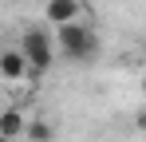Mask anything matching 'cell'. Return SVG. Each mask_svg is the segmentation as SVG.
Instances as JSON below:
<instances>
[{
    "label": "cell",
    "instance_id": "5",
    "mask_svg": "<svg viewBox=\"0 0 146 142\" xmlns=\"http://www.w3.org/2000/svg\"><path fill=\"white\" fill-rule=\"evenodd\" d=\"M24 126H28V118L24 111H16V107H8V111H0V138H20L24 134Z\"/></svg>",
    "mask_w": 146,
    "mask_h": 142
},
{
    "label": "cell",
    "instance_id": "4",
    "mask_svg": "<svg viewBox=\"0 0 146 142\" xmlns=\"http://www.w3.org/2000/svg\"><path fill=\"white\" fill-rule=\"evenodd\" d=\"M79 12H83V0H48V20L55 28L59 24H71Z\"/></svg>",
    "mask_w": 146,
    "mask_h": 142
},
{
    "label": "cell",
    "instance_id": "1",
    "mask_svg": "<svg viewBox=\"0 0 146 142\" xmlns=\"http://www.w3.org/2000/svg\"><path fill=\"white\" fill-rule=\"evenodd\" d=\"M51 44L59 47L71 63H87V59H95L99 55V36H95V28H87V24H59L55 28V36H51Z\"/></svg>",
    "mask_w": 146,
    "mask_h": 142
},
{
    "label": "cell",
    "instance_id": "2",
    "mask_svg": "<svg viewBox=\"0 0 146 142\" xmlns=\"http://www.w3.org/2000/svg\"><path fill=\"white\" fill-rule=\"evenodd\" d=\"M20 51L28 59V75H44L51 67V59H55V44H51V36L44 28H28L24 40H20Z\"/></svg>",
    "mask_w": 146,
    "mask_h": 142
},
{
    "label": "cell",
    "instance_id": "8",
    "mask_svg": "<svg viewBox=\"0 0 146 142\" xmlns=\"http://www.w3.org/2000/svg\"><path fill=\"white\" fill-rule=\"evenodd\" d=\"M0 142H12V138H0Z\"/></svg>",
    "mask_w": 146,
    "mask_h": 142
},
{
    "label": "cell",
    "instance_id": "6",
    "mask_svg": "<svg viewBox=\"0 0 146 142\" xmlns=\"http://www.w3.org/2000/svg\"><path fill=\"white\" fill-rule=\"evenodd\" d=\"M24 138H28V142H51V126L44 122V118H36V122L24 126Z\"/></svg>",
    "mask_w": 146,
    "mask_h": 142
},
{
    "label": "cell",
    "instance_id": "7",
    "mask_svg": "<svg viewBox=\"0 0 146 142\" xmlns=\"http://www.w3.org/2000/svg\"><path fill=\"white\" fill-rule=\"evenodd\" d=\"M138 126H142V130H146V111H142V115H138Z\"/></svg>",
    "mask_w": 146,
    "mask_h": 142
},
{
    "label": "cell",
    "instance_id": "3",
    "mask_svg": "<svg viewBox=\"0 0 146 142\" xmlns=\"http://www.w3.org/2000/svg\"><path fill=\"white\" fill-rule=\"evenodd\" d=\"M28 75V59L20 47H8V51H0V79H8V83H20Z\"/></svg>",
    "mask_w": 146,
    "mask_h": 142
}]
</instances>
